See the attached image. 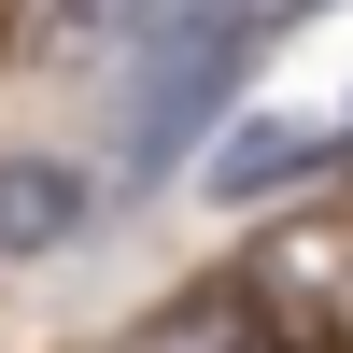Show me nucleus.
Listing matches in <instances>:
<instances>
[{
    "instance_id": "f257e3e1",
    "label": "nucleus",
    "mask_w": 353,
    "mask_h": 353,
    "mask_svg": "<svg viewBox=\"0 0 353 353\" xmlns=\"http://www.w3.org/2000/svg\"><path fill=\"white\" fill-rule=\"evenodd\" d=\"M311 170H325V113H283V99H241L212 141H198V184L241 198V212L283 198V184H311Z\"/></svg>"
},
{
    "instance_id": "f03ea898",
    "label": "nucleus",
    "mask_w": 353,
    "mask_h": 353,
    "mask_svg": "<svg viewBox=\"0 0 353 353\" xmlns=\"http://www.w3.org/2000/svg\"><path fill=\"white\" fill-rule=\"evenodd\" d=\"M99 226V170L85 156H0V269H43Z\"/></svg>"
}]
</instances>
